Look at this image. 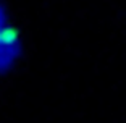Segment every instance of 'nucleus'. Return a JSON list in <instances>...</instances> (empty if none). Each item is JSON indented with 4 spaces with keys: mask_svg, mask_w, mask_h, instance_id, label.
Masks as SVG:
<instances>
[{
    "mask_svg": "<svg viewBox=\"0 0 126 123\" xmlns=\"http://www.w3.org/2000/svg\"><path fill=\"white\" fill-rule=\"evenodd\" d=\"M23 52V42L18 31L10 24L0 28V76L13 70Z\"/></svg>",
    "mask_w": 126,
    "mask_h": 123,
    "instance_id": "1",
    "label": "nucleus"
},
{
    "mask_svg": "<svg viewBox=\"0 0 126 123\" xmlns=\"http://www.w3.org/2000/svg\"><path fill=\"white\" fill-rule=\"evenodd\" d=\"M5 24H7V13H5L3 7L0 5V28L5 26Z\"/></svg>",
    "mask_w": 126,
    "mask_h": 123,
    "instance_id": "2",
    "label": "nucleus"
}]
</instances>
